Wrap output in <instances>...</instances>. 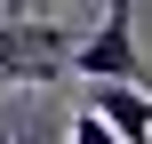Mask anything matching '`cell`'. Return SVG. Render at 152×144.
<instances>
[{"label": "cell", "mask_w": 152, "mask_h": 144, "mask_svg": "<svg viewBox=\"0 0 152 144\" xmlns=\"http://www.w3.org/2000/svg\"><path fill=\"white\" fill-rule=\"evenodd\" d=\"M80 80H144V48H136V0H104V24L72 40V64ZM152 88V80H144Z\"/></svg>", "instance_id": "6da1fadb"}, {"label": "cell", "mask_w": 152, "mask_h": 144, "mask_svg": "<svg viewBox=\"0 0 152 144\" xmlns=\"http://www.w3.org/2000/svg\"><path fill=\"white\" fill-rule=\"evenodd\" d=\"M112 136H128V144H152V96H144V80H96L88 96H80Z\"/></svg>", "instance_id": "3957f363"}, {"label": "cell", "mask_w": 152, "mask_h": 144, "mask_svg": "<svg viewBox=\"0 0 152 144\" xmlns=\"http://www.w3.org/2000/svg\"><path fill=\"white\" fill-rule=\"evenodd\" d=\"M16 144H48V136H16Z\"/></svg>", "instance_id": "5b68a950"}, {"label": "cell", "mask_w": 152, "mask_h": 144, "mask_svg": "<svg viewBox=\"0 0 152 144\" xmlns=\"http://www.w3.org/2000/svg\"><path fill=\"white\" fill-rule=\"evenodd\" d=\"M72 24H16V16H0V88L16 80V88H40V80H56L64 64H72Z\"/></svg>", "instance_id": "7a4b0ae2"}, {"label": "cell", "mask_w": 152, "mask_h": 144, "mask_svg": "<svg viewBox=\"0 0 152 144\" xmlns=\"http://www.w3.org/2000/svg\"><path fill=\"white\" fill-rule=\"evenodd\" d=\"M72 144H128V136H112V128H104L88 104H80V120H72Z\"/></svg>", "instance_id": "277c9868"}]
</instances>
